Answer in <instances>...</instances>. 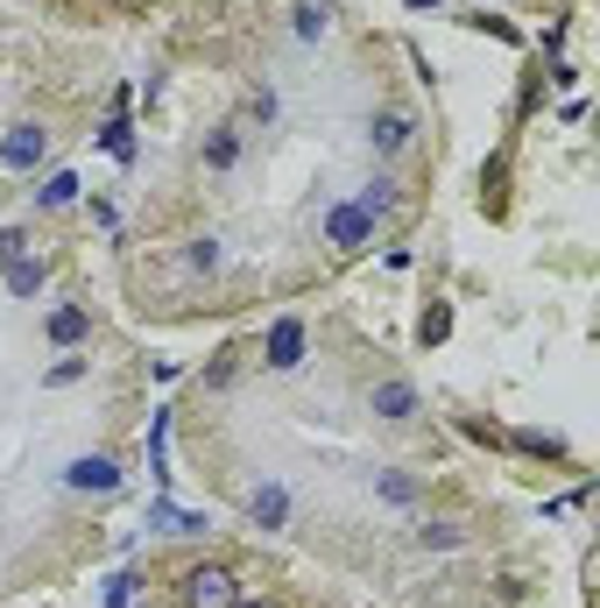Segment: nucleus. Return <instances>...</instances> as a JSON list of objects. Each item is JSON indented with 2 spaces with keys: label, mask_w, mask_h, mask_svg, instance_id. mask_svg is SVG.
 Segmentation results:
<instances>
[{
  "label": "nucleus",
  "mask_w": 600,
  "mask_h": 608,
  "mask_svg": "<svg viewBox=\"0 0 600 608\" xmlns=\"http://www.w3.org/2000/svg\"><path fill=\"white\" fill-rule=\"evenodd\" d=\"M268 368L276 375L304 368V318H276V326H268Z\"/></svg>",
  "instance_id": "nucleus-5"
},
{
  "label": "nucleus",
  "mask_w": 600,
  "mask_h": 608,
  "mask_svg": "<svg viewBox=\"0 0 600 608\" xmlns=\"http://www.w3.org/2000/svg\"><path fill=\"white\" fill-rule=\"evenodd\" d=\"M177 595H184V608H234L241 601V580L226 574V566H184L177 574Z\"/></svg>",
  "instance_id": "nucleus-1"
},
{
  "label": "nucleus",
  "mask_w": 600,
  "mask_h": 608,
  "mask_svg": "<svg viewBox=\"0 0 600 608\" xmlns=\"http://www.w3.org/2000/svg\"><path fill=\"white\" fill-rule=\"evenodd\" d=\"M43 156H50V135L35 121H22V128H8V135H0V163H8V170H35Z\"/></svg>",
  "instance_id": "nucleus-4"
},
{
  "label": "nucleus",
  "mask_w": 600,
  "mask_h": 608,
  "mask_svg": "<svg viewBox=\"0 0 600 608\" xmlns=\"http://www.w3.org/2000/svg\"><path fill=\"white\" fill-rule=\"evenodd\" d=\"M516 446H522V453H545V460H558V453H566L558 439H545V432H516Z\"/></svg>",
  "instance_id": "nucleus-22"
},
{
  "label": "nucleus",
  "mask_w": 600,
  "mask_h": 608,
  "mask_svg": "<svg viewBox=\"0 0 600 608\" xmlns=\"http://www.w3.org/2000/svg\"><path fill=\"white\" fill-rule=\"evenodd\" d=\"M149 524H163L170 538H205V530H212V517H191V509H170V503L149 509Z\"/></svg>",
  "instance_id": "nucleus-11"
},
{
  "label": "nucleus",
  "mask_w": 600,
  "mask_h": 608,
  "mask_svg": "<svg viewBox=\"0 0 600 608\" xmlns=\"http://www.w3.org/2000/svg\"><path fill=\"white\" fill-rule=\"evenodd\" d=\"M50 340H57V347L92 340V312H85V304H57V312H50Z\"/></svg>",
  "instance_id": "nucleus-9"
},
{
  "label": "nucleus",
  "mask_w": 600,
  "mask_h": 608,
  "mask_svg": "<svg viewBox=\"0 0 600 608\" xmlns=\"http://www.w3.org/2000/svg\"><path fill=\"white\" fill-rule=\"evenodd\" d=\"M417 545H424V553H452V545H467V530H459V524H424Z\"/></svg>",
  "instance_id": "nucleus-17"
},
{
  "label": "nucleus",
  "mask_w": 600,
  "mask_h": 608,
  "mask_svg": "<svg viewBox=\"0 0 600 608\" xmlns=\"http://www.w3.org/2000/svg\"><path fill=\"white\" fill-rule=\"evenodd\" d=\"M234 608H276V601H247V595H241V601H234Z\"/></svg>",
  "instance_id": "nucleus-26"
},
{
  "label": "nucleus",
  "mask_w": 600,
  "mask_h": 608,
  "mask_svg": "<svg viewBox=\"0 0 600 608\" xmlns=\"http://www.w3.org/2000/svg\"><path fill=\"white\" fill-rule=\"evenodd\" d=\"M106 601H113V608H134V574H113V587H106Z\"/></svg>",
  "instance_id": "nucleus-23"
},
{
  "label": "nucleus",
  "mask_w": 600,
  "mask_h": 608,
  "mask_svg": "<svg viewBox=\"0 0 600 608\" xmlns=\"http://www.w3.org/2000/svg\"><path fill=\"white\" fill-rule=\"evenodd\" d=\"M247 524H262V530H283L289 524V496H283L276 482H262L255 496H247Z\"/></svg>",
  "instance_id": "nucleus-8"
},
{
  "label": "nucleus",
  "mask_w": 600,
  "mask_h": 608,
  "mask_svg": "<svg viewBox=\"0 0 600 608\" xmlns=\"http://www.w3.org/2000/svg\"><path fill=\"white\" fill-rule=\"evenodd\" d=\"M79 375H85V361H79V354H71V361H57V368H50V383H57V389H64V383H79Z\"/></svg>",
  "instance_id": "nucleus-24"
},
{
  "label": "nucleus",
  "mask_w": 600,
  "mask_h": 608,
  "mask_svg": "<svg viewBox=\"0 0 600 608\" xmlns=\"http://www.w3.org/2000/svg\"><path fill=\"white\" fill-rule=\"evenodd\" d=\"M403 8H417V14H431V8H445V0H403Z\"/></svg>",
  "instance_id": "nucleus-25"
},
{
  "label": "nucleus",
  "mask_w": 600,
  "mask_h": 608,
  "mask_svg": "<svg viewBox=\"0 0 600 608\" xmlns=\"http://www.w3.org/2000/svg\"><path fill=\"white\" fill-rule=\"evenodd\" d=\"M64 488H79V496H113V488H121V460H106V453H79V460L64 467Z\"/></svg>",
  "instance_id": "nucleus-3"
},
{
  "label": "nucleus",
  "mask_w": 600,
  "mask_h": 608,
  "mask_svg": "<svg viewBox=\"0 0 600 608\" xmlns=\"http://www.w3.org/2000/svg\"><path fill=\"white\" fill-rule=\"evenodd\" d=\"M241 163V135L234 128H212L205 135V170H234Z\"/></svg>",
  "instance_id": "nucleus-13"
},
{
  "label": "nucleus",
  "mask_w": 600,
  "mask_h": 608,
  "mask_svg": "<svg viewBox=\"0 0 600 608\" xmlns=\"http://www.w3.org/2000/svg\"><path fill=\"white\" fill-rule=\"evenodd\" d=\"M367 241H375V213L354 199V205H333L325 213V249H339V255H360Z\"/></svg>",
  "instance_id": "nucleus-2"
},
{
  "label": "nucleus",
  "mask_w": 600,
  "mask_h": 608,
  "mask_svg": "<svg viewBox=\"0 0 600 608\" xmlns=\"http://www.w3.org/2000/svg\"><path fill=\"white\" fill-rule=\"evenodd\" d=\"M100 149L113 163H134V128H128V113H113V121L100 128Z\"/></svg>",
  "instance_id": "nucleus-14"
},
{
  "label": "nucleus",
  "mask_w": 600,
  "mask_h": 608,
  "mask_svg": "<svg viewBox=\"0 0 600 608\" xmlns=\"http://www.w3.org/2000/svg\"><path fill=\"white\" fill-rule=\"evenodd\" d=\"M289 22H297V43H325V36H333V14H325V0H304Z\"/></svg>",
  "instance_id": "nucleus-12"
},
{
  "label": "nucleus",
  "mask_w": 600,
  "mask_h": 608,
  "mask_svg": "<svg viewBox=\"0 0 600 608\" xmlns=\"http://www.w3.org/2000/svg\"><path fill=\"white\" fill-rule=\"evenodd\" d=\"M71 199H79V178H71V170L43 178V192H35V205H43V213H57V205H71Z\"/></svg>",
  "instance_id": "nucleus-15"
},
{
  "label": "nucleus",
  "mask_w": 600,
  "mask_h": 608,
  "mask_svg": "<svg viewBox=\"0 0 600 608\" xmlns=\"http://www.w3.org/2000/svg\"><path fill=\"white\" fill-rule=\"evenodd\" d=\"M375 496H382V503H417V482H410L403 467H389V474H375Z\"/></svg>",
  "instance_id": "nucleus-16"
},
{
  "label": "nucleus",
  "mask_w": 600,
  "mask_h": 608,
  "mask_svg": "<svg viewBox=\"0 0 600 608\" xmlns=\"http://www.w3.org/2000/svg\"><path fill=\"white\" fill-rule=\"evenodd\" d=\"M0 276H8V297H35V291H43V255H22V262H8V270H0Z\"/></svg>",
  "instance_id": "nucleus-10"
},
{
  "label": "nucleus",
  "mask_w": 600,
  "mask_h": 608,
  "mask_svg": "<svg viewBox=\"0 0 600 608\" xmlns=\"http://www.w3.org/2000/svg\"><path fill=\"white\" fill-rule=\"evenodd\" d=\"M445 333H452V312H445V304H431V312H424V326H417V340H424V347H438Z\"/></svg>",
  "instance_id": "nucleus-19"
},
{
  "label": "nucleus",
  "mask_w": 600,
  "mask_h": 608,
  "mask_svg": "<svg viewBox=\"0 0 600 608\" xmlns=\"http://www.w3.org/2000/svg\"><path fill=\"white\" fill-rule=\"evenodd\" d=\"M22 255H29V234H22V226H8V234H0V270L22 262Z\"/></svg>",
  "instance_id": "nucleus-21"
},
{
  "label": "nucleus",
  "mask_w": 600,
  "mask_h": 608,
  "mask_svg": "<svg viewBox=\"0 0 600 608\" xmlns=\"http://www.w3.org/2000/svg\"><path fill=\"white\" fill-rule=\"evenodd\" d=\"M360 205H367V213L382 220V213H389V205H396V184H389V178H375V184H367V192H360Z\"/></svg>",
  "instance_id": "nucleus-20"
},
{
  "label": "nucleus",
  "mask_w": 600,
  "mask_h": 608,
  "mask_svg": "<svg viewBox=\"0 0 600 608\" xmlns=\"http://www.w3.org/2000/svg\"><path fill=\"white\" fill-rule=\"evenodd\" d=\"M367 411H375L382 425H410V417H417V389L389 375V383H375V389H367Z\"/></svg>",
  "instance_id": "nucleus-6"
},
{
  "label": "nucleus",
  "mask_w": 600,
  "mask_h": 608,
  "mask_svg": "<svg viewBox=\"0 0 600 608\" xmlns=\"http://www.w3.org/2000/svg\"><path fill=\"white\" fill-rule=\"evenodd\" d=\"M410 135H417V121L403 107H389V113H375V121H367V149H375V156H396V149H410Z\"/></svg>",
  "instance_id": "nucleus-7"
},
{
  "label": "nucleus",
  "mask_w": 600,
  "mask_h": 608,
  "mask_svg": "<svg viewBox=\"0 0 600 608\" xmlns=\"http://www.w3.org/2000/svg\"><path fill=\"white\" fill-rule=\"evenodd\" d=\"M184 270H191V276H212V270H220V241H191Z\"/></svg>",
  "instance_id": "nucleus-18"
}]
</instances>
